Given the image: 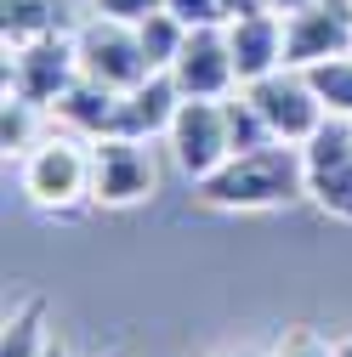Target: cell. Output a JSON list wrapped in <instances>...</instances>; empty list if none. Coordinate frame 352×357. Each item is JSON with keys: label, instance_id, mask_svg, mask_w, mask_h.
<instances>
[{"label": "cell", "instance_id": "cell-7", "mask_svg": "<svg viewBox=\"0 0 352 357\" xmlns=\"http://www.w3.org/2000/svg\"><path fill=\"white\" fill-rule=\"evenodd\" d=\"M244 91H250V102L261 108V119H267V130H273L279 142H290V148L313 142L318 130H324V119H330V108L318 102L313 79H307L301 68H279V74H267V79L244 85Z\"/></svg>", "mask_w": 352, "mask_h": 357}, {"label": "cell", "instance_id": "cell-26", "mask_svg": "<svg viewBox=\"0 0 352 357\" xmlns=\"http://www.w3.org/2000/svg\"><path fill=\"white\" fill-rule=\"evenodd\" d=\"M46 357H68V351H63V346H57V340H52V346H46Z\"/></svg>", "mask_w": 352, "mask_h": 357}, {"label": "cell", "instance_id": "cell-8", "mask_svg": "<svg viewBox=\"0 0 352 357\" xmlns=\"http://www.w3.org/2000/svg\"><path fill=\"white\" fill-rule=\"evenodd\" d=\"M352 57V0H307L284 17V68H318Z\"/></svg>", "mask_w": 352, "mask_h": 357}, {"label": "cell", "instance_id": "cell-10", "mask_svg": "<svg viewBox=\"0 0 352 357\" xmlns=\"http://www.w3.org/2000/svg\"><path fill=\"white\" fill-rule=\"evenodd\" d=\"M176 91L182 97H205V102H222L239 91V74H233V52H228V34L222 29H188V46L170 68Z\"/></svg>", "mask_w": 352, "mask_h": 357}, {"label": "cell", "instance_id": "cell-14", "mask_svg": "<svg viewBox=\"0 0 352 357\" xmlns=\"http://www.w3.org/2000/svg\"><path fill=\"white\" fill-rule=\"evenodd\" d=\"M68 12L74 0H0V40L12 52L40 34H68Z\"/></svg>", "mask_w": 352, "mask_h": 357}, {"label": "cell", "instance_id": "cell-20", "mask_svg": "<svg viewBox=\"0 0 352 357\" xmlns=\"http://www.w3.org/2000/svg\"><path fill=\"white\" fill-rule=\"evenodd\" d=\"M159 6L176 17V23H188V29H222V0H159Z\"/></svg>", "mask_w": 352, "mask_h": 357}, {"label": "cell", "instance_id": "cell-6", "mask_svg": "<svg viewBox=\"0 0 352 357\" xmlns=\"http://www.w3.org/2000/svg\"><path fill=\"white\" fill-rule=\"evenodd\" d=\"M165 142H170L176 170H182L193 188L233 159L228 114H222V102H205V97H182V108H176V119H170V130H165Z\"/></svg>", "mask_w": 352, "mask_h": 357}, {"label": "cell", "instance_id": "cell-25", "mask_svg": "<svg viewBox=\"0 0 352 357\" xmlns=\"http://www.w3.org/2000/svg\"><path fill=\"white\" fill-rule=\"evenodd\" d=\"M335 357H352V340H335Z\"/></svg>", "mask_w": 352, "mask_h": 357}, {"label": "cell", "instance_id": "cell-12", "mask_svg": "<svg viewBox=\"0 0 352 357\" xmlns=\"http://www.w3.org/2000/svg\"><path fill=\"white\" fill-rule=\"evenodd\" d=\"M176 108H182L176 79H170V74H148L137 91L119 97V130H114V137H142V142H154V137H165V130H170Z\"/></svg>", "mask_w": 352, "mask_h": 357}, {"label": "cell", "instance_id": "cell-15", "mask_svg": "<svg viewBox=\"0 0 352 357\" xmlns=\"http://www.w3.org/2000/svg\"><path fill=\"white\" fill-rule=\"evenodd\" d=\"M52 329H46V295H23L6 312V335H0V357H46Z\"/></svg>", "mask_w": 352, "mask_h": 357}, {"label": "cell", "instance_id": "cell-17", "mask_svg": "<svg viewBox=\"0 0 352 357\" xmlns=\"http://www.w3.org/2000/svg\"><path fill=\"white\" fill-rule=\"evenodd\" d=\"M222 114H228V142H233V153H250V148L279 142L273 130H267V119H261V108L250 102V91H244V85H239L233 97H222Z\"/></svg>", "mask_w": 352, "mask_h": 357}, {"label": "cell", "instance_id": "cell-22", "mask_svg": "<svg viewBox=\"0 0 352 357\" xmlns=\"http://www.w3.org/2000/svg\"><path fill=\"white\" fill-rule=\"evenodd\" d=\"M85 6L103 17H119V23H142L148 12H159V0H85Z\"/></svg>", "mask_w": 352, "mask_h": 357}, {"label": "cell", "instance_id": "cell-9", "mask_svg": "<svg viewBox=\"0 0 352 357\" xmlns=\"http://www.w3.org/2000/svg\"><path fill=\"white\" fill-rule=\"evenodd\" d=\"M301 165H307V199L335 221H352V119L330 114L318 137L301 142Z\"/></svg>", "mask_w": 352, "mask_h": 357}, {"label": "cell", "instance_id": "cell-4", "mask_svg": "<svg viewBox=\"0 0 352 357\" xmlns=\"http://www.w3.org/2000/svg\"><path fill=\"white\" fill-rule=\"evenodd\" d=\"M80 79V52H74V29L68 34H40L29 46L6 52V91L34 102V108H57Z\"/></svg>", "mask_w": 352, "mask_h": 357}, {"label": "cell", "instance_id": "cell-21", "mask_svg": "<svg viewBox=\"0 0 352 357\" xmlns=\"http://www.w3.org/2000/svg\"><path fill=\"white\" fill-rule=\"evenodd\" d=\"M267 357H335V340H324L318 329H284V340Z\"/></svg>", "mask_w": 352, "mask_h": 357}, {"label": "cell", "instance_id": "cell-2", "mask_svg": "<svg viewBox=\"0 0 352 357\" xmlns=\"http://www.w3.org/2000/svg\"><path fill=\"white\" fill-rule=\"evenodd\" d=\"M17 182L23 199L34 210H74L91 199V142L57 130V137H40L23 159H17Z\"/></svg>", "mask_w": 352, "mask_h": 357}, {"label": "cell", "instance_id": "cell-1", "mask_svg": "<svg viewBox=\"0 0 352 357\" xmlns=\"http://www.w3.org/2000/svg\"><path fill=\"white\" fill-rule=\"evenodd\" d=\"M295 199H307V165H301V148L290 142L233 153L216 176L199 182V204L210 210H279Z\"/></svg>", "mask_w": 352, "mask_h": 357}, {"label": "cell", "instance_id": "cell-13", "mask_svg": "<svg viewBox=\"0 0 352 357\" xmlns=\"http://www.w3.org/2000/svg\"><path fill=\"white\" fill-rule=\"evenodd\" d=\"M52 119H57V130H74V137H85V142L114 137V130H119V91H108V85L80 74L74 91L52 108Z\"/></svg>", "mask_w": 352, "mask_h": 357}, {"label": "cell", "instance_id": "cell-3", "mask_svg": "<svg viewBox=\"0 0 352 357\" xmlns=\"http://www.w3.org/2000/svg\"><path fill=\"white\" fill-rule=\"evenodd\" d=\"M74 52H80V74L108 85V91H119V97L137 91V85L154 74L148 57H142L137 23H119V17H103V12L74 23Z\"/></svg>", "mask_w": 352, "mask_h": 357}, {"label": "cell", "instance_id": "cell-28", "mask_svg": "<svg viewBox=\"0 0 352 357\" xmlns=\"http://www.w3.org/2000/svg\"><path fill=\"white\" fill-rule=\"evenodd\" d=\"M222 357H250V351H222Z\"/></svg>", "mask_w": 352, "mask_h": 357}, {"label": "cell", "instance_id": "cell-23", "mask_svg": "<svg viewBox=\"0 0 352 357\" xmlns=\"http://www.w3.org/2000/svg\"><path fill=\"white\" fill-rule=\"evenodd\" d=\"M267 0H222V17L233 23V17H244V12H261Z\"/></svg>", "mask_w": 352, "mask_h": 357}, {"label": "cell", "instance_id": "cell-27", "mask_svg": "<svg viewBox=\"0 0 352 357\" xmlns=\"http://www.w3.org/2000/svg\"><path fill=\"white\" fill-rule=\"evenodd\" d=\"M103 357H125V351H119V346H114V351H103Z\"/></svg>", "mask_w": 352, "mask_h": 357}, {"label": "cell", "instance_id": "cell-24", "mask_svg": "<svg viewBox=\"0 0 352 357\" xmlns=\"http://www.w3.org/2000/svg\"><path fill=\"white\" fill-rule=\"evenodd\" d=\"M295 6H307V0H267V12H279V17H290Z\"/></svg>", "mask_w": 352, "mask_h": 357}, {"label": "cell", "instance_id": "cell-19", "mask_svg": "<svg viewBox=\"0 0 352 357\" xmlns=\"http://www.w3.org/2000/svg\"><path fill=\"white\" fill-rule=\"evenodd\" d=\"M307 79H313L318 102H324L335 119H352V57H335V63L307 68Z\"/></svg>", "mask_w": 352, "mask_h": 357}, {"label": "cell", "instance_id": "cell-18", "mask_svg": "<svg viewBox=\"0 0 352 357\" xmlns=\"http://www.w3.org/2000/svg\"><path fill=\"white\" fill-rule=\"evenodd\" d=\"M40 114L46 108H34V102L6 91V108H0V148H6V159H23L40 142Z\"/></svg>", "mask_w": 352, "mask_h": 357}, {"label": "cell", "instance_id": "cell-5", "mask_svg": "<svg viewBox=\"0 0 352 357\" xmlns=\"http://www.w3.org/2000/svg\"><path fill=\"white\" fill-rule=\"evenodd\" d=\"M159 193V159L142 137H97L91 142V204L131 210Z\"/></svg>", "mask_w": 352, "mask_h": 357}, {"label": "cell", "instance_id": "cell-11", "mask_svg": "<svg viewBox=\"0 0 352 357\" xmlns=\"http://www.w3.org/2000/svg\"><path fill=\"white\" fill-rule=\"evenodd\" d=\"M228 34V52H233V74L239 85H256V79H267L284 68V17L279 12H244L233 23H222Z\"/></svg>", "mask_w": 352, "mask_h": 357}, {"label": "cell", "instance_id": "cell-16", "mask_svg": "<svg viewBox=\"0 0 352 357\" xmlns=\"http://www.w3.org/2000/svg\"><path fill=\"white\" fill-rule=\"evenodd\" d=\"M137 40H142L148 68H154V74H170L176 57H182V46H188V23H176V17L159 6V12H148V17L137 23Z\"/></svg>", "mask_w": 352, "mask_h": 357}]
</instances>
